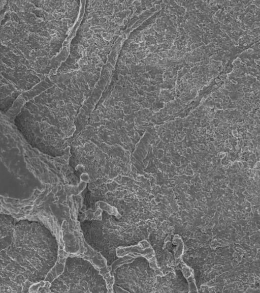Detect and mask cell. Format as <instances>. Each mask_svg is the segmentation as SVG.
<instances>
[{
    "label": "cell",
    "mask_w": 260,
    "mask_h": 293,
    "mask_svg": "<svg viewBox=\"0 0 260 293\" xmlns=\"http://www.w3.org/2000/svg\"><path fill=\"white\" fill-rule=\"evenodd\" d=\"M53 292H107L106 282L99 272L88 261L68 257L63 273L50 287Z\"/></svg>",
    "instance_id": "7a4b0ae2"
},
{
    "label": "cell",
    "mask_w": 260,
    "mask_h": 293,
    "mask_svg": "<svg viewBox=\"0 0 260 293\" xmlns=\"http://www.w3.org/2000/svg\"><path fill=\"white\" fill-rule=\"evenodd\" d=\"M14 228V240L6 252L25 270L30 281L44 279L57 260L55 238L37 222H19Z\"/></svg>",
    "instance_id": "6da1fadb"
}]
</instances>
